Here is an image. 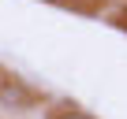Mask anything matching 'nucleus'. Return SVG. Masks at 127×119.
<instances>
[{
  "label": "nucleus",
  "mask_w": 127,
  "mask_h": 119,
  "mask_svg": "<svg viewBox=\"0 0 127 119\" xmlns=\"http://www.w3.org/2000/svg\"><path fill=\"white\" fill-rule=\"evenodd\" d=\"M0 82H4V78H0Z\"/></svg>",
  "instance_id": "5"
},
{
  "label": "nucleus",
  "mask_w": 127,
  "mask_h": 119,
  "mask_svg": "<svg viewBox=\"0 0 127 119\" xmlns=\"http://www.w3.org/2000/svg\"><path fill=\"white\" fill-rule=\"evenodd\" d=\"M123 26H127V4H123Z\"/></svg>",
  "instance_id": "3"
},
{
  "label": "nucleus",
  "mask_w": 127,
  "mask_h": 119,
  "mask_svg": "<svg viewBox=\"0 0 127 119\" xmlns=\"http://www.w3.org/2000/svg\"><path fill=\"white\" fill-rule=\"evenodd\" d=\"M0 100H4L11 112H19V108H26V104H34L37 97L23 86V82H0Z\"/></svg>",
  "instance_id": "1"
},
{
  "label": "nucleus",
  "mask_w": 127,
  "mask_h": 119,
  "mask_svg": "<svg viewBox=\"0 0 127 119\" xmlns=\"http://www.w3.org/2000/svg\"><path fill=\"white\" fill-rule=\"evenodd\" d=\"M75 4H90V0H75Z\"/></svg>",
  "instance_id": "4"
},
{
  "label": "nucleus",
  "mask_w": 127,
  "mask_h": 119,
  "mask_svg": "<svg viewBox=\"0 0 127 119\" xmlns=\"http://www.w3.org/2000/svg\"><path fill=\"white\" fill-rule=\"evenodd\" d=\"M49 119H94V115H86V112H79V108H60V112H52Z\"/></svg>",
  "instance_id": "2"
}]
</instances>
